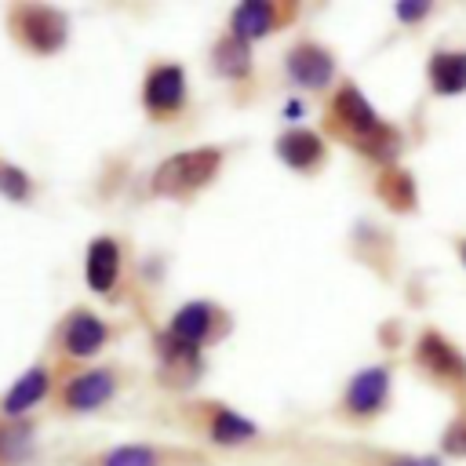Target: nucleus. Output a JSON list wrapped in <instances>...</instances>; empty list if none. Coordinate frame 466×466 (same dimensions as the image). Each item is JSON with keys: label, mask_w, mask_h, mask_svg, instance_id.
<instances>
[{"label": "nucleus", "mask_w": 466, "mask_h": 466, "mask_svg": "<svg viewBox=\"0 0 466 466\" xmlns=\"http://www.w3.org/2000/svg\"><path fill=\"white\" fill-rule=\"evenodd\" d=\"M331 124L371 160H393L400 153V135L371 109V102L353 84L339 87L331 102Z\"/></svg>", "instance_id": "f257e3e1"}, {"label": "nucleus", "mask_w": 466, "mask_h": 466, "mask_svg": "<svg viewBox=\"0 0 466 466\" xmlns=\"http://www.w3.org/2000/svg\"><path fill=\"white\" fill-rule=\"evenodd\" d=\"M218 164H222V153H218L215 146L175 153V157H167V160L153 171V193H157V197H186V193L208 186V182L215 178Z\"/></svg>", "instance_id": "f03ea898"}, {"label": "nucleus", "mask_w": 466, "mask_h": 466, "mask_svg": "<svg viewBox=\"0 0 466 466\" xmlns=\"http://www.w3.org/2000/svg\"><path fill=\"white\" fill-rule=\"evenodd\" d=\"M11 29L15 36L40 51V55H55L58 47H66V33H69V22L62 11L55 7H44V4H29V7H18L11 15Z\"/></svg>", "instance_id": "7ed1b4c3"}, {"label": "nucleus", "mask_w": 466, "mask_h": 466, "mask_svg": "<svg viewBox=\"0 0 466 466\" xmlns=\"http://www.w3.org/2000/svg\"><path fill=\"white\" fill-rule=\"evenodd\" d=\"M415 360L433 375V379H444V382H455V386H466V357L437 331H426L415 346Z\"/></svg>", "instance_id": "20e7f679"}, {"label": "nucleus", "mask_w": 466, "mask_h": 466, "mask_svg": "<svg viewBox=\"0 0 466 466\" xmlns=\"http://www.w3.org/2000/svg\"><path fill=\"white\" fill-rule=\"evenodd\" d=\"M331 73H335V58L320 44H299V47H291V55H288V76L299 87L320 91V87L331 84Z\"/></svg>", "instance_id": "39448f33"}, {"label": "nucleus", "mask_w": 466, "mask_h": 466, "mask_svg": "<svg viewBox=\"0 0 466 466\" xmlns=\"http://www.w3.org/2000/svg\"><path fill=\"white\" fill-rule=\"evenodd\" d=\"M157 350H160V379L167 386L186 390V386L197 382V375H200V353H197V346L178 342L175 335H164L157 342Z\"/></svg>", "instance_id": "423d86ee"}, {"label": "nucleus", "mask_w": 466, "mask_h": 466, "mask_svg": "<svg viewBox=\"0 0 466 466\" xmlns=\"http://www.w3.org/2000/svg\"><path fill=\"white\" fill-rule=\"evenodd\" d=\"M386 397H390V371L382 364L357 371L350 379V386H346V408L353 415H375V411H382Z\"/></svg>", "instance_id": "0eeeda50"}, {"label": "nucleus", "mask_w": 466, "mask_h": 466, "mask_svg": "<svg viewBox=\"0 0 466 466\" xmlns=\"http://www.w3.org/2000/svg\"><path fill=\"white\" fill-rule=\"evenodd\" d=\"M146 106L153 113H175L186 102V73L182 66H157L146 80Z\"/></svg>", "instance_id": "6e6552de"}, {"label": "nucleus", "mask_w": 466, "mask_h": 466, "mask_svg": "<svg viewBox=\"0 0 466 466\" xmlns=\"http://www.w3.org/2000/svg\"><path fill=\"white\" fill-rule=\"evenodd\" d=\"M113 390H116L113 371H106V368L84 371V375L69 379V386H66V408H73V411H95V408H102L113 397Z\"/></svg>", "instance_id": "1a4fd4ad"}, {"label": "nucleus", "mask_w": 466, "mask_h": 466, "mask_svg": "<svg viewBox=\"0 0 466 466\" xmlns=\"http://www.w3.org/2000/svg\"><path fill=\"white\" fill-rule=\"evenodd\" d=\"M62 342H66V350H69L73 357H91V353L102 350V342H106V324H102L95 313L76 309V313L66 320V328H62Z\"/></svg>", "instance_id": "9d476101"}, {"label": "nucleus", "mask_w": 466, "mask_h": 466, "mask_svg": "<svg viewBox=\"0 0 466 466\" xmlns=\"http://www.w3.org/2000/svg\"><path fill=\"white\" fill-rule=\"evenodd\" d=\"M277 157H280L288 167L306 171V167H313V164L324 157V142H320V135H313V131H306V127H291V131H284V135L277 138Z\"/></svg>", "instance_id": "9b49d317"}, {"label": "nucleus", "mask_w": 466, "mask_h": 466, "mask_svg": "<svg viewBox=\"0 0 466 466\" xmlns=\"http://www.w3.org/2000/svg\"><path fill=\"white\" fill-rule=\"evenodd\" d=\"M215 309L208 302H189L182 306L171 324H167V335H175L178 342H189V346H200L204 339H211V328H215Z\"/></svg>", "instance_id": "f8f14e48"}, {"label": "nucleus", "mask_w": 466, "mask_h": 466, "mask_svg": "<svg viewBox=\"0 0 466 466\" xmlns=\"http://www.w3.org/2000/svg\"><path fill=\"white\" fill-rule=\"evenodd\" d=\"M116 273H120V248H116V240L98 237L87 248V269H84V277H87V284L95 291H109L116 284Z\"/></svg>", "instance_id": "ddd939ff"}, {"label": "nucleus", "mask_w": 466, "mask_h": 466, "mask_svg": "<svg viewBox=\"0 0 466 466\" xmlns=\"http://www.w3.org/2000/svg\"><path fill=\"white\" fill-rule=\"evenodd\" d=\"M277 7L280 4H269V0H244V4H237V11H233V36H240L248 44L266 36L277 25Z\"/></svg>", "instance_id": "4468645a"}, {"label": "nucleus", "mask_w": 466, "mask_h": 466, "mask_svg": "<svg viewBox=\"0 0 466 466\" xmlns=\"http://www.w3.org/2000/svg\"><path fill=\"white\" fill-rule=\"evenodd\" d=\"M430 84L437 95L466 91V51H437L430 58Z\"/></svg>", "instance_id": "2eb2a0df"}, {"label": "nucleus", "mask_w": 466, "mask_h": 466, "mask_svg": "<svg viewBox=\"0 0 466 466\" xmlns=\"http://www.w3.org/2000/svg\"><path fill=\"white\" fill-rule=\"evenodd\" d=\"M211 66H215L218 76H229V80L248 76L251 73V47H248V40H240L233 33L222 36L215 44V51H211Z\"/></svg>", "instance_id": "dca6fc26"}, {"label": "nucleus", "mask_w": 466, "mask_h": 466, "mask_svg": "<svg viewBox=\"0 0 466 466\" xmlns=\"http://www.w3.org/2000/svg\"><path fill=\"white\" fill-rule=\"evenodd\" d=\"M44 393H47V371H44V368L22 371V375L15 379V386L7 390V397H4V415H22V411H29Z\"/></svg>", "instance_id": "f3484780"}, {"label": "nucleus", "mask_w": 466, "mask_h": 466, "mask_svg": "<svg viewBox=\"0 0 466 466\" xmlns=\"http://www.w3.org/2000/svg\"><path fill=\"white\" fill-rule=\"evenodd\" d=\"M379 197H382V204L386 208H393V211H411L415 208V200H419V193H415V178L404 171V167H386L382 175H379Z\"/></svg>", "instance_id": "a211bd4d"}, {"label": "nucleus", "mask_w": 466, "mask_h": 466, "mask_svg": "<svg viewBox=\"0 0 466 466\" xmlns=\"http://www.w3.org/2000/svg\"><path fill=\"white\" fill-rule=\"evenodd\" d=\"M255 433H258V426L251 419H244L240 411H229V408H222L215 415V422H211V441L215 444H244Z\"/></svg>", "instance_id": "6ab92c4d"}, {"label": "nucleus", "mask_w": 466, "mask_h": 466, "mask_svg": "<svg viewBox=\"0 0 466 466\" xmlns=\"http://www.w3.org/2000/svg\"><path fill=\"white\" fill-rule=\"evenodd\" d=\"M29 441H33V430L29 422H4L0 426V462H18L29 455Z\"/></svg>", "instance_id": "aec40b11"}, {"label": "nucleus", "mask_w": 466, "mask_h": 466, "mask_svg": "<svg viewBox=\"0 0 466 466\" xmlns=\"http://www.w3.org/2000/svg\"><path fill=\"white\" fill-rule=\"evenodd\" d=\"M98 466H157V451L146 444H120L102 455Z\"/></svg>", "instance_id": "412c9836"}, {"label": "nucleus", "mask_w": 466, "mask_h": 466, "mask_svg": "<svg viewBox=\"0 0 466 466\" xmlns=\"http://www.w3.org/2000/svg\"><path fill=\"white\" fill-rule=\"evenodd\" d=\"M0 197L7 200H25L29 197V175L15 164H0Z\"/></svg>", "instance_id": "4be33fe9"}, {"label": "nucleus", "mask_w": 466, "mask_h": 466, "mask_svg": "<svg viewBox=\"0 0 466 466\" xmlns=\"http://www.w3.org/2000/svg\"><path fill=\"white\" fill-rule=\"evenodd\" d=\"M444 451H451V455H466V415L455 419V422L444 430Z\"/></svg>", "instance_id": "5701e85b"}, {"label": "nucleus", "mask_w": 466, "mask_h": 466, "mask_svg": "<svg viewBox=\"0 0 466 466\" xmlns=\"http://www.w3.org/2000/svg\"><path fill=\"white\" fill-rule=\"evenodd\" d=\"M393 15H397L400 22H422V18L430 15V4H426V0H397V4H393Z\"/></svg>", "instance_id": "b1692460"}, {"label": "nucleus", "mask_w": 466, "mask_h": 466, "mask_svg": "<svg viewBox=\"0 0 466 466\" xmlns=\"http://www.w3.org/2000/svg\"><path fill=\"white\" fill-rule=\"evenodd\" d=\"M390 466H441V459H433V455H408V459H397Z\"/></svg>", "instance_id": "393cba45"}, {"label": "nucleus", "mask_w": 466, "mask_h": 466, "mask_svg": "<svg viewBox=\"0 0 466 466\" xmlns=\"http://www.w3.org/2000/svg\"><path fill=\"white\" fill-rule=\"evenodd\" d=\"M284 116H288V120L302 116V102H288V106H284Z\"/></svg>", "instance_id": "a878e982"}, {"label": "nucleus", "mask_w": 466, "mask_h": 466, "mask_svg": "<svg viewBox=\"0 0 466 466\" xmlns=\"http://www.w3.org/2000/svg\"><path fill=\"white\" fill-rule=\"evenodd\" d=\"M462 262H466V244H462Z\"/></svg>", "instance_id": "bb28decb"}]
</instances>
